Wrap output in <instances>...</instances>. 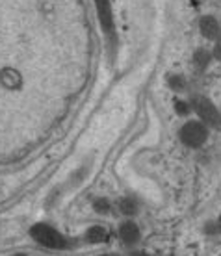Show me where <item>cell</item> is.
Here are the masks:
<instances>
[{
    "instance_id": "7a4b0ae2",
    "label": "cell",
    "mask_w": 221,
    "mask_h": 256,
    "mask_svg": "<svg viewBox=\"0 0 221 256\" xmlns=\"http://www.w3.org/2000/svg\"><path fill=\"white\" fill-rule=\"evenodd\" d=\"M119 236L123 240L124 244L134 245L140 242V226H138L134 221H126V223L119 228Z\"/></svg>"
},
{
    "instance_id": "277c9868",
    "label": "cell",
    "mask_w": 221,
    "mask_h": 256,
    "mask_svg": "<svg viewBox=\"0 0 221 256\" xmlns=\"http://www.w3.org/2000/svg\"><path fill=\"white\" fill-rule=\"evenodd\" d=\"M132 256H149V254H145V252H134Z\"/></svg>"
},
{
    "instance_id": "3957f363",
    "label": "cell",
    "mask_w": 221,
    "mask_h": 256,
    "mask_svg": "<svg viewBox=\"0 0 221 256\" xmlns=\"http://www.w3.org/2000/svg\"><path fill=\"white\" fill-rule=\"evenodd\" d=\"M88 238H90V242H104L106 240V230L102 226H95V228H91L88 232Z\"/></svg>"
},
{
    "instance_id": "6da1fadb",
    "label": "cell",
    "mask_w": 221,
    "mask_h": 256,
    "mask_svg": "<svg viewBox=\"0 0 221 256\" xmlns=\"http://www.w3.org/2000/svg\"><path fill=\"white\" fill-rule=\"evenodd\" d=\"M34 238L38 240L39 244L46 245V247H54V249H62V247L67 245L64 236H60L58 230H54L52 226H46V224L36 226V228H34Z\"/></svg>"
},
{
    "instance_id": "5b68a950",
    "label": "cell",
    "mask_w": 221,
    "mask_h": 256,
    "mask_svg": "<svg viewBox=\"0 0 221 256\" xmlns=\"http://www.w3.org/2000/svg\"><path fill=\"white\" fill-rule=\"evenodd\" d=\"M102 256H112V254H102Z\"/></svg>"
}]
</instances>
